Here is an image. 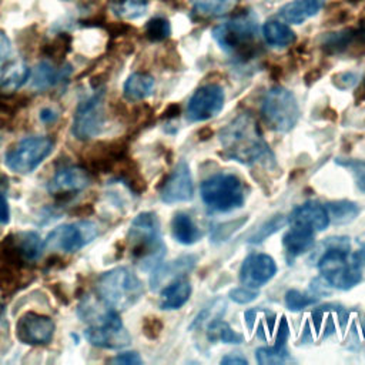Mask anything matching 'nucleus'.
Wrapping results in <instances>:
<instances>
[{
	"instance_id": "1",
	"label": "nucleus",
	"mask_w": 365,
	"mask_h": 365,
	"mask_svg": "<svg viewBox=\"0 0 365 365\" xmlns=\"http://www.w3.org/2000/svg\"><path fill=\"white\" fill-rule=\"evenodd\" d=\"M222 151L220 155L244 165L267 163L271 157L269 147L264 140L257 120L247 113L238 114L220 131Z\"/></svg>"
},
{
	"instance_id": "2",
	"label": "nucleus",
	"mask_w": 365,
	"mask_h": 365,
	"mask_svg": "<svg viewBox=\"0 0 365 365\" xmlns=\"http://www.w3.org/2000/svg\"><path fill=\"white\" fill-rule=\"evenodd\" d=\"M324 245L325 250L318 261V269L325 282L342 291L358 285L365 265L364 251L351 252L349 238L346 237L328 238Z\"/></svg>"
},
{
	"instance_id": "3",
	"label": "nucleus",
	"mask_w": 365,
	"mask_h": 365,
	"mask_svg": "<svg viewBox=\"0 0 365 365\" xmlns=\"http://www.w3.org/2000/svg\"><path fill=\"white\" fill-rule=\"evenodd\" d=\"M127 240L131 255L141 269L157 267L165 255L158 217L151 211L140 212L130 224Z\"/></svg>"
},
{
	"instance_id": "4",
	"label": "nucleus",
	"mask_w": 365,
	"mask_h": 365,
	"mask_svg": "<svg viewBox=\"0 0 365 365\" xmlns=\"http://www.w3.org/2000/svg\"><path fill=\"white\" fill-rule=\"evenodd\" d=\"M98 297L113 309L124 311L135 305L144 295L140 278L125 267L106 271L97 281Z\"/></svg>"
},
{
	"instance_id": "5",
	"label": "nucleus",
	"mask_w": 365,
	"mask_h": 365,
	"mask_svg": "<svg viewBox=\"0 0 365 365\" xmlns=\"http://www.w3.org/2000/svg\"><path fill=\"white\" fill-rule=\"evenodd\" d=\"M200 194L204 204L217 212L241 208L245 201L242 181L231 173H217L201 182Z\"/></svg>"
},
{
	"instance_id": "6",
	"label": "nucleus",
	"mask_w": 365,
	"mask_h": 365,
	"mask_svg": "<svg viewBox=\"0 0 365 365\" xmlns=\"http://www.w3.org/2000/svg\"><path fill=\"white\" fill-rule=\"evenodd\" d=\"M257 33V19L251 13H242L215 26L211 34L221 50L244 58L245 50L251 51Z\"/></svg>"
},
{
	"instance_id": "7",
	"label": "nucleus",
	"mask_w": 365,
	"mask_h": 365,
	"mask_svg": "<svg viewBox=\"0 0 365 365\" xmlns=\"http://www.w3.org/2000/svg\"><path fill=\"white\" fill-rule=\"evenodd\" d=\"M261 113L271 130L277 133L291 131L299 118V106L295 96L285 87H271L261 106Z\"/></svg>"
},
{
	"instance_id": "8",
	"label": "nucleus",
	"mask_w": 365,
	"mask_h": 365,
	"mask_svg": "<svg viewBox=\"0 0 365 365\" xmlns=\"http://www.w3.org/2000/svg\"><path fill=\"white\" fill-rule=\"evenodd\" d=\"M53 151V141L46 135L21 138L4 155V164L19 174L33 173Z\"/></svg>"
},
{
	"instance_id": "9",
	"label": "nucleus",
	"mask_w": 365,
	"mask_h": 365,
	"mask_svg": "<svg viewBox=\"0 0 365 365\" xmlns=\"http://www.w3.org/2000/svg\"><path fill=\"white\" fill-rule=\"evenodd\" d=\"M98 235V227L88 220H80L56 227L46 238V247L64 252H76L94 241Z\"/></svg>"
},
{
	"instance_id": "10",
	"label": "nucleus",
	"mask_w": 365,
	"mask_h": 365,
	"mask_svg": "<svg viewBox=\"0 0 365 365\" xmlns=\"http://www.w3.org/2000/svg\"><path fill=\"white\" fill-rule=\"evenodd\" d=\"M103 100L104 91L98 88L77 106L71 130L78 140H90L101 133L104 127Z\"/></svg>"
},
{
	"instance_id": "11",
	"label": "nucleus",
	"mask_w": 365,
	"mask_h": 365,
	"mask_svg": "<svg viewBox=\"0 0 365 365\" xmlns=\"http://www.w3.org/2000/svg\"><path fill=\"white\" fill-rule=\"evenodd\" d=\"M224 90L215 83L195 90L187 106V118L192 123L207 121L215 117L224 107Z\"/></svg>"
},
{
	"instance_id": "12",
	"label": "nucleus",
	"mask_w": 365,
	"mask_h": 365,
	"mask_svg": "<svg viewBox=\"0 0 365 365\" xmlns=\"http://www.w3.org/2000/svg\"><path fill=\"white\" fill-rule=\"evenodd\" d=\"M54 329L56 325L50 317L30 311L19 318L16 324V336L26 345H44L51 341Z\"/></svg>"
},
{
	"instance_id": "13",
	"label": "nucleus",
	"mask_w": 365,
	"mask_h": 365,
	"mask_svg": "<svg viewBox=\"0 0 365 365\" xmlns=\"http://www.w3.org/2000/svg\"><path fill=\"white\" fill-rule=\"evenodd\" d=\"M194 184L188 164L181 160L168 174L160 188V198L165 204H177L192 200Z\"/></svg>"
},
{
	"instance_id": "14",
	"label": "nucleus",
	"mask_w": 365,
	"mask_h": 365,
	"mask_svg": "<svg viewBox=\"0 0 365 365\" xmlns=\"http://www.w3.org/2000/svg\"><path fill=\"white\" fill-rule=\"evenodd\" d=\"M277 272V264L268 254L254 252L250 254L241 264L240 282L244 287L257 289L265 285Z\"/></svg>"
},
{
	"instance_id": "15",
	"label": "nucleus",
	"mask_w": 365,
	"mask_h": 365,
	"mask_svg": "<svg viewBox=\"0 0 365 365\" xmlns=\"http://www.w3.org/2000/svg\"><path fill=\"white\" fill-rule=\"evenodd\" d=\"M84 336L91 345L104 349H121L131 342V336L121 321L98 327H88L84 331Z\"/></svg>"
},
{
	"instance_id": "16",
	"label": "nucleus",
	"mask_w": 365,
	"mask_h": 365,
	"mask_svg": "<svg viewBox=\"0 0 365 365\" xmlns=\"http://www.w3.org/2000/svg\"><path fill=\"white\" fill-rule=\"evenodd\" d=\"M90 184V175L80 167H66L54 173L47 184L51 194H66L84 190Z\"/></svg>"
},
{
	"instance_id": "17",
	"label": "nucleus",
	"mask_w": 365,
	"mask_h": 365,
	"mask_svg": "<svg viewBox=\"0 0 365 365\" xmlns=\"http://www.w3.org/2000/svg\"><path fill=\"white\" fill-rule=\"evenodd\" d=\"M289 224H299L314 230L315 232L324 231L328 228L331 220L325 205L318 201H307L302 205L294 208L291 215L288 217Z\"/></svg>"
},
{
	"instance_id": "18",
	"label": "nucleus",
	"mask_w": 365,
	"mask_h": 365,
	"mask_svg": "<svg viewBox=\"0 0 365 365\" xmlns=\"http://www.w3.org/2000/svg\"><path fill=\"white\" fill-rule=\"evenodd\" d=\"M315 242V231L299 225L291 224V228L282 237V245L285 250L287 261L291 264L297 257L305 254L314 247Z\"/></svg>"
},
{
	"instance_id": "19",
	"label": "nucleus",
	"mask_w": 365,
	"mask_h": 365,
	"mask_svg": "<svg viewBox=\"0 0 365 365\" xmlns=\"http://www.w3.org/2000/svg\"><path fill=\"white\" fill-rule=\"evenodd\" d=\"M195 262H197V257L191 254L182 255L170 262H160L157 267L153 268V274L150 278L151 289H157L161 284H164V281H168V279L173 281L178 277H184L194 268Z\"/></svg>"
},
{
	"instance_id": "20",
	"label": "nucleus",
	"mask_w": 365,
	"mask_h": 365,
	"mask_svg": "<svg viewBox=\"0 0 365 365\" xmlns=\"http://www.w3.org/2000/svg\"><path fill=\"white\" fill-rule=\"evenodd\" d=\"M324 6L325 0H291L278 10V14L291 24H302L317 16Z\"/></svg>"
},
{
	"instance_id": "21",
	"label": "nucleus",
	"mask_w": 365,
	"mask_h": 365,
	"mask_svg": "<svg viewBox=\"0 0 365 365\" xmlns=\"http://www.w3.org/2000/svg\"><path fill=\"white\" fill-rule=\"evenodd\" d=\"M190 281L185 277H178L161 289L158 305L161 309H178L190 299Z\"/></svg>"
},
{
	"instance_id": "22",
	"label": "nucleus",
	"mask_w": 365,
	"mask_h": 365,
	"mask_svg": "<svg viewBox=\"0 0 365 365\" xmlns=\"http://www.w3.org/2000/svg\"><path fill=\"white\" fill-rule=\"evenodd\" d=\"M154 77L148 73L135 71L127 77L123 86L124 97L130 101H140L150 97L154 91Z\"/></svg>"
},
{
	"instance_id": "23",
	"label": "nucleus",
	"mask_w": 365,
	"mask_h": 365,
	"mask_svg": "<svg viewBox=\"0 0 365 365\" xmlns=\"http://www.w3.org/2000/svg\"><path fill=\"white\" fill-rule=\"evenodd\" d=\"M173 238L182 245H192L201 238L200 228L194 224L192 218L185 212H175L171 220Z\"/></svg>"
},
{
	"instance_id": "24",
	"label": "nucleus",
	"mask_w": 365,
	"mask_h": 365,
	"mask_svg": "<svg viewBox=\"0 0 365 365\" xmlns=\"http://www.w3.org/2000/svg\"><path fill=\"white\" fill-rule=\"evenodd\" d=\"M68 68L64 67V68L57 70L50 61H46V60L40 61L33 71V78H31L33 88L44 90V88H48V87L57 84L58 81L64 80L70 74Z\"/></svg>"
},
{
	"instance_id": "25",
	"label": "nucleus",
	"mask_w": 365,
	"mask_h": 365,
	"mask_svg": "<svg viewBox=\"0 0 365 365\" xmlns=\"http://www.w3.org/2000/svg\"><path fill=\"white\" fill-rule=\"evenodd\" d=\"M262 34L267 44L277 48H285L295 41V33L291 27L278 20L265 21L262 26Z\"/></svg>"
},
{
	"instance_id": "26",
	"label": "nucleus",
	"mask_w": 365,
	"mask_h": 365,
	"mask_svg": "<svg viewBox=\"0 0 365 365\" xmlns=\"http://www.w3.org/2000/svg\"><path fill=\"white\" fill-rule=\"evenodd\" d=\"M30 77V68L24 61H14L3 68L0 74V90L11 93L19 90Z\"/></svg>"
},
{
	"instance_id": "27",
	"label": "nucleus",
	"mask_w": 365,
	"mask_h": 365,
	"mask_svg": "<svg viewBox=\"0 0 365 365\" xmlns=\"http://www.w3.org/2000/svg\"><path fill=\"white\" fill-rule=\"evenodd\" d=\"M324 205L328 211L329 220L336 225H345V224L352 222L361 211L358 204H355L354 201H349V200L329 201Z\"/></svg>"
},
{
	"instance_id": "28",
	"label": "nucleus",
	"mask_w": 365,
	"mask_h": 365,
	"mask_svg": "<svg viewBox=\"0 0 365 365\" xmlns=\"http://www.w3.org/2000/svg\"><path fill=\"white\" fill-rule=\"evenodd\" d=\"M46 244L34 231H24L16 237V250L24 259L36 261L43 254Z\"/></svg>"
},
{
	"instance_id": "29",
	"label": "nucleus",
	"mask_w": 365,
	"mask_h": 365,
	"mask_svg": "<svg viewBox=\"0 0 365 365\" xmlns=\"http://www.w3.org/2000/svg\"><path fill=\"white\" fill-rule=\"evenodd\" d=\"M207 338L211 342L221 341L224 344H241L244 341V336L241 334L235 332L227 322L220 318H215L208 324Z\"/></svg>"
},
{
	"instance_id": "30",
	"label": "nucleus",
	"mask_w": 365,
	"mask_h": 365,
	"mask_svg": "<svg viewBox=\"0 0 365 365\" xmlns=\"http://www.w3.org/2000/svg\"><path fill=\"white\" fill-rule=\"evenodd\" d=\"M237 0H190L192 10L201 17H218L230 11Z\"/></svg>"
},
{
	"instance_id": "31",
	"label": "nucleus",
	"mask_w": 365,
	"mask_h": 365,
	"mask_svg": "<svg viewBox=\"0 0 365 365\" xmlns=\"http://www.w3.org/2000/svg\"><path fill=\"white\" fill-rule=\"evenodd\" d=\"M148 1L147 0H114L113 1V13H115L121 19L134 20L147 11Z\"/></svg>"
},
{
	"instance_id": "32",
	"label": "nucleus",
	"mask_w": 365,
	"mask_h": 365,
	"mask_svg": "<svg viewBox=\"0 0 365 365\" xmlns=\"http://www.w3.org/2000/svg\"><path fill=\"white\" fill-rule=\"evenodd\" d=\"M171 34L170 21L163 16L150 19L145 24V36L150 41H163Z\"/></svg>"
},
{
	"instance_id": "33",
	"label": "nucleus",
	"mask_w": 365,
	"mask_h": 365,
	"mask_svg": "<svg viewBox=\"0 0 365 365\" xmlns=\"http://www.w3.org/2000/svg\"><path fill=\"white\" fill-rule=\"evenodd\" d=\"M255 358L259 365H278L284 364L288 359V352L285 346H261L255 351Z\"/></svg>"
},
{
	"instance_id": "34",
	"label": "nucleus",
	"mask_w": 365,
	"mask_h": 365,
	"mask_svg": "<svg viewBox=\"0 0 365 365\" xmlns=\"http://www.w3.org/2000/svg\"><path fill=\"white\" fill-rule=\"evenodd\" d=\"M335 164L346 168L352 174L359 191L365 194V161L354 158H335Z\"/></svg>"
},
{
	"instance_id": "35",
	"label": "nucleus",
	"mask_w": 365,
	"mask_h": 365,
	"mask_svg": "<svg viewBox=\"0 0 365 365\" xmlns=\"http://www.w3.org/2000/svg\"><path fill=\"white\" fill-rule=\"evenodd\" d=\"M288 222V218L284 215H274L271 220L264 222L250 238L251 244H259L264 240H267L269 235H272L275 231H278L281 227H284Z\"/></svg>"
},
{
	"instance_id": "36",
	"label": "nucleus",
	"mask_w": 365,
	"mask_h": 365,
	"mask_svg": "<svg viewBox=\"0 0 365 365\" xmlns=\"http://www.w3.org/2000/svg\"><path fill=\"white\" fill-rule=\"evenodd\" d=\"M317 301H318L317 297L302 294L298 289H289L285 294V305L289 311H294V312L302 311L304 308H307L309 305H314Z\"/></svg>"
},
{
	"instance_id": "37",
	"label": "nucleus",
	"mask_w": 365,
	"mask_h": 365,
	"mask_svg": "<svg viewBox=\"0 0 365 365\" xmlns=\"http://www.w3.org/2000/svg\"><path fill=\"white\" fill-rule=\"evenodd\" d=\"M247 221V217H241L235 221H228L224 224L217 225L212 230V241H225L235 230H238L244 222Z\"/></svg>"
},
{
	"instance_id": "38",
	"label": "nucleus",
	"mask_w": 365,
	"mask_h": 365,
	"mask_svg": "<svg viewBox=\"0 0 365 365\" xmlns=\"http://www.w3.org/2000/svg\"><path fill=\"white\" fill-rule=\"evenodd\" d=\"M359 81V77L354 71H341L332 77V84L339 90H348L356 86Z\"/></svg>"
},
{
	"instance_id": "39",
	"label": "nucleus",
	"mask_w": 365,
	"mask_h": 365,
	"mask_svg": "<svg viewBox=\"0 0 365 365\" xmlns=\"http://www.w3.org/2000/svg\"><path fill=\"white\" fill-rule=\"evenodd\" d=\"M228 297L237 304H248V302L257 299L258 291L248 288V287H238V288L231 289Z\"/></svg>"
},
{
	"instance_id": "40",
	"label": "nucleus",
	"mask_w": 365,
	"mask_h": 365,
	"mask_svg": "<svg viewBox=\"0 0 365 365\" xmlns=\"http://www.w3.org/2000/svg\"><path fill=\"white\" fill-rule=\"evenodd\" d=\"M143 334L148 339H157L163 331V322L157 317H145L143 319Z\"/></svg>"
},
{
	"instance_id": "41",
	"label": "nucleus",
	"mask_w": 365,
	"mask_h": 365,
	"mask_svg": "<svg viewBox=\"0 0 365 365\" xmlns=\"http://www.w3.org/2000/svg\"><path fill=\"white\" fill-rule=\"evenodd\" d=\"M113 364H121V365H137L141 364L143 359L140 358V355L134 351H127V352H121L118 355H115L111 359Z\"/></svg>"
},
{
	"instance_id": "42",
	"label": "nucleus",
	"mask_w": 365,
	"mask_h": 365,
	"mask_svg": "<svg viewBox=\"0 0 365 365\" xmlns=\"http://www.w3.org/2000/svg\"><path fill=\"white\" fill-rule=\"evenodd\" d=\"M288 335H289V327H288L287 319L282 318L281 322H279V328H278V334H277V339H275V345L274 346L284 348L285 341L288 339Z\"/></svg>"
},
{
	"instance_id": "43",
	"label": "nucleus",
	"mask_w": 365,
	"mask_h": 365,
	"mask_svg": "<svg viewBox=\"0 0 365 365\" xmlns=\"http://www.w3.org/2000/svg\"><path fill=\"white\" fill-rule=\"evenodd\" d=\"M11 53V41L4 31L0 30V63L4 61Z\"/></svg>"
},
{
	"instance_id": "44",
	"label": "nucleus",
	"mask_w": 365,
	"mask_h": 365,
	"mask_svg": "<svg viewBox=\"0 0 365 365\" xmlns=\"http://www.w3.org/2000/svg\"><path fill=\"white\" fill-rule=\"evenodd\" d=\"M40 120L44 123V124H51L54 123L57 118H58V113L56 108L53 107H43L40 110Z\"/></svg>"
},
{
	"instance_id": "45",
	"label": "nucleus",
	"mask_w": 365,
	"mask_h": 365,
	"mask_svg": "<svg viewBox=\"0 0 365 365\" xmlns=\"http://www.w3.org/2000/svg\"><path fill=\"white\" fill-rule=\"evenodd\" d=\"M10 221V208L6 197L0 192V227L9 224Z\"/></svg>"
},
{
	"instance_id": "46",
	"label": "nucleus",
	"mask_w": 365,
	"mask_h": 365,
	"mask_svg": "<svg viewBox=\"0 0 365 365\" xmlns=\"http://www.w3.org/2000/svg\"><path fill=\"white\" fill-rule=\"evenodd\" d=\"M221 364L225 365H247V359L240 356V355H234V354H228L221 359Z\"/></svg>"
},
{
	"instance_id": "47",
	"label": "nucleus",
	"mask_w": 365,
	"mask_h": 365,
	"mask_svg": "<svg viewBox=\"0 0 365 365\" xmlns=\"http://www.w3.org/2000/svg\"><path fill=\"white\" fill-rule=\"evenodd\" d=\"M354 98H355V104H359V103L365 101V78L358 81V87L354 93Z\"/></svg>"
},
{
	"instance_id": "48",
	"label": "nucleus",
	"mask_w": 365,
	"mask_h": 365,
	"mask_svg": "<svg viewBox=\"0 0 365 365\" xmlns=\"http://www.w3.org/2000/svg\"><path fill=\"white\" fill-rule=\"evenodd\" d=\"M180 115V106L178 104H170L165 110H164V113H163V118H165V120H171V118H175V117H178Z\"/></svg>"
},
{
	"instance_id": "49",
	"label": "nucleus",
	"mask_w": 365,
	"mask_h": 365,
	"mask_svg": "<svg viewBox=\"0 0 365 365\" xmlns=\"http://www.w3.org/2000/svg\"><path fill=\"white\" fill-rule=\"evenodd\" d=\"M212 134H214V131H212L210 127H202V128H200V130L197 131V135H198V140H200V141H207V140H210V138L212 137Z\"/></svg>"
},
{
	"instance_id": "50",
	"label": "nucleus",
	"mask_w": 365,
	"mask_h": 365,
	"mask_svg": "<svg viewBox=\"0 0 365 365\" xmlns=\"http://www.w3.org/2000/svg\"><path fill=\"white\" fill-rule=\"evenodd\" d=\"M319 76H321V73L315 68V70H311L309 73H307L305 74V84L307 86H311L312 83H315L318 78H319Z\"/></svg>"
}]
</instances>
